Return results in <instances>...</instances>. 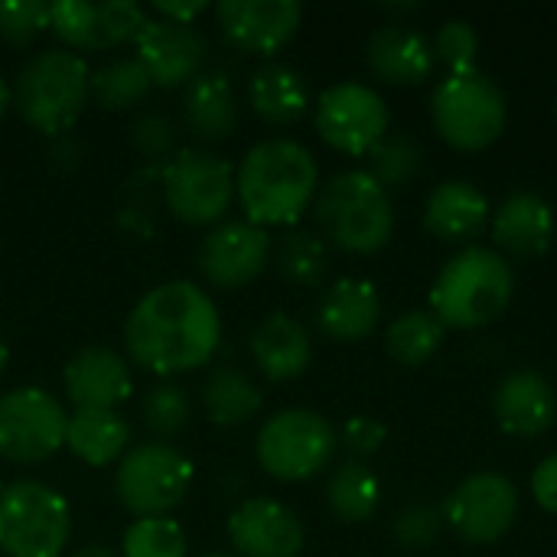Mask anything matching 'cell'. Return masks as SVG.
<instances>
[{
    "label": "cell",
    "mask_w": 557,
    "mask_h": 557,
    "mask_svg": "<svg viewBox=\"0 0 557 557\" xmlns=\"http://www.w3.org/2000/svg\"><path fill=\"white\" fill-rule=\"evenodd\" d=\"M219 343V310L193 281H166L147 290L124 323L131 362L166 379L209 366Z\"/></svg>",
    "instance_id": "obj_1"
},
{
    "label": "cell",
    "mask_w": 557,
    "mask_h": 557,
    "mask_svg": "<svg viewBox=\"0 0 557 557\" xmlns=\"http://www.w3.org/2000/svg\"><path fill=\"white\" fill-rule=\"evenodd\" d=\"M320 170L313 153L287 137L255 144L235 170V196L255 225H294L317 199Z\"/></svg>",
    "instance_id": "obj_2"
},
{
    "label": "cell",
    "mask_w": 557,
    "mask_h": 557,
    "mask_svg": "<svg viewBox=\"0 0 557 557\" xmlns=\"http://www.w3.org/2000/svg\"><path fill=\"white\" fill-rule=\"evenodd\" d=\"M516 294L512 264L483 245L457 251L431 287V313L454 330H480L506 313Z\"/></svg>",
    "instance_id": "obj_3"
},
{
    "label": "cell",
    "mask_w": 557,
    "mask_h": 557,
    "mask_svg": "<svg viewBox=\"0 0 557 557\" xmlns=\"http://www.w3.org/2000/svg\"><path fill=\"white\" fill-rule=\"evenodd\" d=\"M10 98L33 131L59 137L82 117L91 98V69L65 46L42 49L20 69Z\"/></svg>",
    "instance_id": "obj_4"
},
{
    "label": "cell",
    "mask_w": 557,
    "mask_h": 557,
    "mask_svg": "<svg viewBox=\"0 0 557 557\" xmlns=\"http://www.w3.org/2000/svg\"><path fill=\"white\" fill-rule=\"evenodd\" d=\"M313 215L326 242L352 255L385 248L395 232L392 196L366 170L336 173L323 189H317Z\"/></svg>",
    "instance_id": "obj_5"
},
{
    "label": "cell",
    "mask_w": 557,
    "mask_h": 557,
    "mask_svg": "<svg viewBox=\"0 0 557 557\" xmlns=\"http://www.w3.org/2000/svg\"><path fill=\"white\" fill-rule=\"evenodd\" d=\"M72 539V509L39 480L0 490V552L7 557H59Z\"/></svg>",
    "instance_id": "obj_6"
},
{
    "label": "cell",
    "mask_w": 557,
    "mask_h": 557,
    "mask_svg": "<svg viewBox=\"0 0 557 557\" xmlns=\"http://www.w3.org/2000/svg\"><path fill=\"white\" fill-rule=\"evenodd\" d=\"M431 117L437 134L457 150H483L506 131L509 104L503 88L476 72L447 75L431 95Z\"/></svg>",
    "instance_id": "obj_7"
},
{
    "label": "cell",
    "mask_w": 557,
    "mask_h": 557,
    "mask_svg": "<svg viewBox=\"0 0 557 557\" xmlns=\"http://www.w3.org/2000/svg\"><path fill=\"white\" fill-rule=\"evenodd\" d=\"M336 447L339 437L323 414L307 408H287L261 424L255 457L268 476L281 483H304L333 463Z\"/></svg>",
    "instance_id": "obj_8"
},
{
    "label": "cell",
    "mask_w": 557,
    "mask_h": 557,
    "mask_svg": "<svg viewBox=\"0 0 557 557\" xmlns=\"http://www.w3.org/2000/svg\"><path fill=\"white\" fill-rule=\"evenodd\" d=\"M193 486V463L183 450L150 441L117 460L114 496L134 519L170 516Z\"/></svg>",
    "instance_id": "obj_9"
},
{
    "label": "cell",
    "mask_w": 557,
    "mask_h": 557,
    "mask_svg": "<svg viewBox=\"0 0 557 557\" xmlns=\"http://www.w3.org/2000/svg\"><path fill=\"white\" fill-rule=\"evenodd\" d=\"M163 202L186 225H212L235 202V170L212 150L180 147L163 166Z\"/></svg>",
    "instance_id": "obj_10"
},
{
    "label": "cell",
    "mask_w": 557,
    "mask_h": 557,
    "mask_svg": "<svg viewBox=\"0 0 557 557\" xmlns=\"http://www.w3.org/2000/svg\"><path fill=\"white\" fill-rule=\"evenodd\" d=\"M69 414L39 385L0 395V457L7 463H42L65 447Z\"/></svg>",
    "instance_id": "obj_11"
},
{
    "label": "cell",
    "mask_w": 557,
    "mask_h": 557,
    "mask_svg": "<svg viewBox=\"0 0 557 557\" xmlns=\"http://www.w3.org/2000/svg\"><path fill=\"white\" fill-rule=\"evenodd\" d=\"M522 499L509 476L483 470L467 476L444 499V525H450L470 545H493L512 532Z\"/></svg>",
    "instance_id": "obj_12"
},
{
    "label": "cell",
    "mask_w": 557,
    "mask_h": 557,
    "mask_svg": "<svg viewBox=\"0 0 557 557\" xmlns=\"http://www.w3.org/2000/svg\"><path fill=\"white\" fill-rule=\"evenodd\" d=\"M317 131L333 150L366 157L388 134V104L372 85H330L317 98Z\"/></svg>",
    "instance_id": "obj_13"
},
{
    "label": "cell",
    "mask_w": 557,
    "mask_h": 557,
    "mask_svg": "<svg viewBox=\"0 0 557 557\" xmlns=\"http://www.w3.org/2000/svg\"><path fill=\"white\" fill-rule=\"evenodd\" d=\"M274 242L268 228L248 222V219H232L215 225L196 251V268L206 284L219 290H242L251 281L264 274L271 264Z\"/></svg>",
    "instance_id": "obj_14"
},
{
    "label": "cell",
    "mask_w": 557,
    "mask_h": 557,
    "mask_svg": "<svg viewBox=\"0 0 557 557\" xmlns=\"http://www.w3.org/2000/svg\"><path fill=\"white\" fill-rule=\"evenodd\" d=\"M144 23H147V13L134 0H104V3L59 0V3H52L49 29L72 52H78V49L98 52V49H117V46L137 39Z\"/></svg>",
    "instance_id": "obj_15"
},
{
    "label": "cell",
    "mask_w": 557,
    "mask_h": 557,
    "mask_svg": "<svg viewBox=\"0 0 557 557\" xmlns=\"http://www.w3.org/2000/svg\"><path fill=\"white\" fill-rule=\"evenodd\" d=\"M215 20L225 42L238 52L271 55L297 36L304 7L297 0H222Z\"/></svg>",
    "instance_id": "obj_16"
},
{
    "label": "cell",
    "mask_w": 557,
    "mask_h": 557,
    "mask_svg": "<svg viewBox=\"0 0 557 557\" xmlns=\"http://www.w3.org/2000/svg\"><path fill=\"white\" fill-rule=\"evenodd\" d=\"M134 46L157 88H186L206 69V39L186 23L147 16Z\"/></svg>",
    "instance_id": "obj_17"
},
{
    "label": "cell",
    "mask_w": 557,
    "mask_h": 557,
    "mask_svg": "<svg viewBox=\"0 0 557 557\" xmlns=\"http://www.w3.org/2000/svg\"><path fill=\"white\" fill-rule=\"evenodd\" d=\"M228 542L242 557H300L304 525L277 499H245L228 516Z\"/></svg>",
    "instance_id": "obj_18"
},
{
    "label": "cell",
    "mask_w": 557,
    "mask_h": 557,
    "mask_svg": "<svg viewBox=\"0 0 557 557\" xmlns=\"http://www.w3.org/2000/svg\"><path fill=\"white\" fill-rule=\"evenodd\" d=\"M62 385L75 411H117V405H124L134 392V375L121 352L88 346L65 362Z\"/></svg>",
    "instance_id": "obj_19"
},
{
    "label": "cell",
    "mask_w": 557,
    "mask_h": 557,
    "mask_svg": "<svg viewBox=\"0 0 557 557\" xmlns=\"http://www.w3.org/2000/svg\"><path fill=\"white\" fill-rule=\"evenodd\" d=\"M493 418L509 437H542L557 418V395L552 382L532 369L509 372L493 392Z\"/></svg>",
    "instance_id": "obj_20"
},
{
    "label": "cell",
    "mask_w": 557,
    "mask_h": 557,
    "mask_svg": "<svg viewBox=\"0 0 557 557\" xmlns=\"http://www.w3.org/2000/svg\"><path fill=\"white\" fill-rule=\"evenodd\" d=\"M493 242L506 261L542 258L555 242V212L548 199L532 189L506 196L493 215Z\"/></svg>",
    "instance_id": "obj_21"
},
{
    "label": "cell",
    "mask_w": 557,
    "mask_h": 557,
    "mask_svg": "<svg viewBox=\"0 0 557 557\" xmlns=\"http://www.w3.org/2000/svg\"><path fill=\"white\" fill-rule=\"evenodd\" d=\"M251 359L268 382H294L310 369L313 339L290 313H268L248 336Z\"/></svg>",
    "instance_id": "obj_22"
},
{
    "label": "cell",
    "mask_w": 557,
    "mask_h": 557,
    "mask_svg": "<svg viewBox=\"0 0 557 557\" xmlns=\"http://www.w3.org/2000/svg\"><path fill=\"white\" fill-rule=\"evenodd\" d=\"M379 320H382V297L375 284L366 277L336 281L317 307V326L333 343H359L375 333Z\"/></svg>",
    "instance_id": "obj_23"
},
{
    "label": "cell",
    "mask_w": 557,
    "mask_h": 557,
    "mask_svg": "<svg viewBox=\"0 0 557 557\" xmlns=\"http://www.w3.org/2000/svg\"><path fill=\"white\" fill-rule=\"evenodd\" d=\"M369 69L388 85H418L434 69V46L424 33L405 23L372 29L366 42Z\"/></svg>",
    "instance_id": "obj_24"
},
{
    "label": "cell",
    "mask_w": 557,
    "mask_h": 557,
    "mask_svg": "<svg viewBox=\"0 0 557 557\" xmlns=\"http://www.w3.org/2000/svg\"><path fill=\"white\" fill-rule=\"evenodd\" d=\"M183 124L186 131L202 140L215 144L225 140L238 124V101L228 75L222 69H202L183 91Z\"/></svg>",
    "instance_id": "obj_25"
},
{
    "label": "cell",
    "mask_w": 557,
    "mask_h": 557,
    "mask_svg": "<svg viewBox=\"0 0 557 557\" xmlns=\"http://www.w3.org/2000/svg\"><path fill=\"white\" fill-rule=\"evenodd\" d=\"M490 222V199L470 180L441 183L424 202V228L444 242H470Z\"/></svg>",
    "instance_id": "obj_26"
},
{
    "label": "cell",
    "mask_w": 557,
    "mask_h": 557,
    "mask_svg": "<svg viewBox=\"0 0 557 557\" xmlns=\"http://www.w3.org/2000/svg\"><path fill=\"white\" fill-rule=\"evenodd\" d=\"M248 104L268 124H294L310 108V85L294 65L264 62L248 78Z\"/></svg>",
    "instance_id": "obj_27"
},
{
    "label": "cell",
    "mask_w": 557,
    "mask_h": 557,
    "mask_svg": "<svg viewBox=\"0 0 557 557\" xmlns=\"http://www.w3.org/2000/svg\"><path fill=\"white\" fill-rule=\"evenodd\" d=\"M65 447L88 467H108L131 450V424L117 411H72Z\"/></svg>",
    "instance_id": "obj_28"
},
{
    "label": "cell",
    "mask_w": 557,
    "mask_h": 557,
    "mask_svg": "<svg viewBox=\"0 0 557 557\" xmlns=\"http://www.w3.org/2000/svg\"><path fill=\"white\" fill-rule=\"evenodd\" d=\"M202 408L212 424L242 428L264 408V395L255 385V379H248L242 369L219 366L202 382Z\"/></svg>",
    "instance_id": "obj_29"
},
{
    "label": "cell",
    "mask_w": 557,
    "mask_h": 557,
    "mask_svg": "<svg viewBox=\"0 0 557 557\" xmlns=\"http://www.w3.org/2000/svg\"><path fill=\"white\" fill-rule=\"evenodd\" d=\"M326 503L339 522H349V525L369 522L379 512L382 483L366 463L349 460V463L333 470V476L326 483Z\"/></svg>",
    "instance_id": "obj_30"
},
{
    "label": "cell",
    "mask_w": 557,
    "mask_h": 557,
    "mask_svg": "<svg viewBox=\"0 0 557 557\" xmlns=\"http://www.w3.org/2000/svg\"><path fill=\"white\" fill-rule=\"evenodd\" d=\"M153 82L137 55H114L91 72V101L104 111H131L147 101Z\"/></svg>",
    "instance_id": "obj_31"
},
{
    "label": "cell",
    "mask_w": 557,
    "mask_h": 557,
    "mask_svg": "<svg viewBox=\"0 0 557 557\" xmlns=\"http://www.w3.org/2000/svg\"><path fill=\"white\" fill-rule=\"evenodd\" d=\"M277 271L297 284V287H320L330 271V251L326 242L307 228H290L281 235V242L271 251Z\"/></svg>",
    "instance_id": "obj_32"
},
{
    "label": "cell",
    "mask_w": 557,
    "mask_h": 557,
    "mask_svg": "<svg viewBox=\"0 0 557 557\" xmlns=\"http://www.w3.org/2000/svg\"><path fill=\"white\" fill-rule=\"evenodd\" d=\"M444 333L447 326L431 310H408L388 326L385 346L398 366H424L444 346Z\"/></svg>",
    "instance_id": "obj_33"
},
{
    "label": "cell",
    "mask_w": 557,
    "mask_h": 557,
    "mask_svg": "<svg viewBox=\"0 0 557 557\" xmlns=\"http://www.w3.org/2000/svg\"><path fill=\"white\" fill-rule=\"evenodd\" d=\"M369 176L385 186V189H398L408 186L424 163V150L411 134H385L369 153Z\"/></svg>",
    "instance_id": "obj_34"
},
{
    "label": "cell",
    "mask_w": 557,
    "mask_h": 557,
    "mask_svg": "<svg viewBox=\"0 0 557 557\" xmlns=\"http://www.w3.org/2000/svg\"><path fill=\"white\" fill-rule=\"evenodd\" d=\"M140 418H144V428L160 444H166L189 428L193 401L176 382H160V385L147 388V395L140 398Z\"/></svg>",
    "instance_id": "obj_35"
},
{
    "label": "cell",
    "mask_w": 557,
    "mask_h": 557,
    "mask_svg": "<svg viewBox=\"0 0 557 557\" xmlns=\"http://www.w3.org/2000/svg\"><path fill=\"white\" fill-rule=\"evenodd\" d=\"M186 532L176 519H134L121 539V557H186Z\"/></svg>",
    "instance_id": "obj_36"
},
{
    "label": "cell",
    "mask_w": 557,
    "mask_h": 557,
    "mask_svg": "<svg viewBox=\"0 0 557 557\" xmlns=\"http://www.w3.org/2000/svg\"><path fill=\"white\" fill-rule=\"evenodd\" d=\"M52 23V3L46 0H0V39L26 49Z\"/></svg>",
    "instance_id": "obj_37"
},
{
    "label": "cell",
    "mask_w": 557,
    "mask_h": 557,
    "mask_svg": "<svg viewBox=\"0 0 557 557\" xmlns=\"http://www.w3.org/2000/svg\"><path fill=\"white\" fill-rule=\"evenodd\" d=\"M434 55L450 69V75L476 72L480 55V33L470 20H447L434 33Z\"/></svg>",
    "instance_id": "obj_38"
},
{
    "label": "cell",
    "mask_w": 557,
    "mask_h": 557,
    "mask_svg": "<svg viewBox=\"0 0 557 557\" xmlns=\"http://www.w3.org/2000/svg\"><path fill=\"white\" fill-rule=\"evenodd\" d=\"M131 144L134 150L150 163H170L176 157V127L160 111H140L131 124Z\"/></svg>",
    "instance_id": "obj_39"
},
{
    "label": "cell",
    "mask_w": 557,
    "mask_h": 557,
    "mask_svg": "<svg viewBox=\"0 0 557 557\" xmlns=\"http://www.w3.org/2000/svg\"><path fill=\"white\" fill-rule=\"evenodd\" d=\"M444 529V512L434 509V506H424V503H414L408 509H401L392 522V532H395V542L408 552H424L437 542Z\"/></svg>",
    "instance_id": "obj_40"
},
{
    "label": "cell",
    "mask_w": 557,
    "mask_h": 557,
    "mask_svg": "<svg viewBox=\"0 0 557 557\" xmlns=\"http://www.w3.org/2000/svg\"><path fill=\"white\" fill-rule=\"evenodd\" d=\"M385 437H388V428H385L382 421H375V418H366V414L349 418V421L343 424V434H339L343 447H346L359 463H362L366 457L379 454L382 444H385Z\"/></svg>",
    "instance_id": "obj_41"
},
{
    "label": "cell",
    "mask_w": 557,
    "mask_h": 557,
    "mask_svg": "<svg viewBox=\"0 0 557 557\" xmlns=\"http://www.w3.org/2000/svg\"><path fill=\"white\" fill-rule=\"evenodd\" d=\"M532 496H535V503L545 512L557 516V454L545 457L535 467V473H532Z\"/></svg>",
    "instance_id": "obj_42"
},
{
    "label": "cell",
    "mask_w": 557,
    "mask_h": 557,
    "mask_svg": "<svg viewBox=\"0 0 557 557\" xmlns=\"http://www.w3.org/2000/svg\"><path fill=\"white\" fill-rule=\"evenodd\" d=\"M209 3L206 0H189V3H170V0H153V16L160 20H170V23H186L193 26V20L199 13H206Z\"/></svg>",
    "instance_id": "obj_43"
},
{
    "label": "cell",
    "mask_w": 557,
    "mask_h": 557,
    "mask_svg": "<svg viewBox=\"0 0 557 557\" xmlns=\"http://www.w3.org/2000/svg\"><path fill=\"white\" fill-rule=\"evenodd\" d=\"M69 557H121V555H114V552H111V548H104V545H85V548L72 552Z\"/></svg>",
    "instance_id": "obj_44"
},
{
    "label": "cell",
    "mask_w": 557,
    "mask_h": 557,
    "mask_svg": "<svg viewBox=\"0 0 557 557\" xmlns=\"http://www.w3.org/2000/svg\"><path fill=\"white\" fill-rule=\"evenodd\" d=\"M13 104V98H10V85H7V78H3V72H0V117L7 114V108Z\"/></svg>",
    "instance_id": "obj_45"
},
{
    "label": "cell",
    "mask_w": 557,
    "mask_h": 557,
    "mask_svg": "<svg viewBox=\"0 0 557 557\" xmlns=\"http://www.w3.org/2000/svg\"><path fill=\"white\" fill-rule=\"evenodd\" d=\"M7 359H10V352H7V343H3V336H0V379H3V372H7Z\"/></svg>",
    "instance_id": "obj_46"
},
{
    "label": "cell",
    "mask_w": 557,
    "mask_h": 557,
    "mask_svg": "<svg viewBox=\"0 0 557 557\" xmlns=\"http://www.w3.org/2000/svg\"><path fill=\"white\" fill-rule=\"evenodd\" d=\"M206 557H228V555H206Z\"/></svg>",
    "instance_id": "obj_47"
},
{
    "label": "cell",
    "mask_w": 557,
    "mask_h": 557,
    "mask_svg": "<svg viewBox=\"0 0 557 557\" xmlns=\"http://www.w3.org/2000/svg\"><path fill=\"white\" fill-rule=\"evenodd\" d=\"M555 114H557V104H555Z\"/></svg>",
    "instance_id": "obj_48"
}]
</instances>
